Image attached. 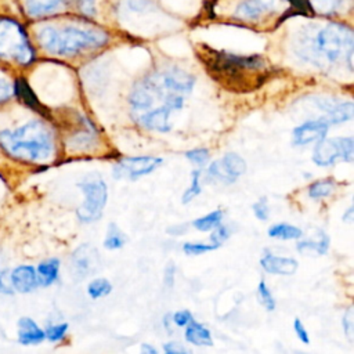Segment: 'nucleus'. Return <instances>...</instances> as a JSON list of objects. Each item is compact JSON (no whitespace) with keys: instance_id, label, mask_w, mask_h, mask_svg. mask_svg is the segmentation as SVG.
<instances>
[{"instance_id":"obj_22","label":"nucleus","mask_w":354,"mask_h":354,"mask_svg":"<svg viewBox=\"0 0 354 354\" xmlns=\"http://www.w3.org/2000/svg\"><path fill=\"white\" fill-rule=\"evenodd\" d=\"M127 238L126 235L120 231V228L115 223H109L106 235L104 239V248L108 250H116L124 246Z\"/></svg>"},{"instance_id":"obj_14","label":"nucleus","mask_w":354,"mask_h":354,"mask_svg":"<svg viewBox=\"0 0 354 354\" xmlns=\"http://www.w3.org/2000/svg\"><path fill=\"white\" fill-rule=\"evenodd\" d=\"M279 0H243L235 10V17L242 21H259L277 10Z\"/></svg>"},{"instance_id":"obj_35","label":"nucleus","mask_w":354,"mask_h":354,"mask_svg":"<svg viewBox=\"0 0 354 354\" xmlns=\"http://www.w3.org/2000/svg\"><path fill=\"white\" fill-rule=\"evenodd\" d=\"M353 308H347V311L344 313L343 318H342V325H343V330L346 333V336L351 340L353 339V332H354V319H353Z\"/></svg>"},{"instance_id":"obj_12","label":"nucleus","mask_w":354,"mask_h":354,"mask_svg":"<svg viewBox=\"0 0 354 354\" xmlns=\"http://www.w3.org/2000/svg\"><path fill=\"white\" fill-rule=\"evenodd\" d=\"M15 339L21 346H39L46 340L44 329L29 315H21L15 324Z\"/></svg>"},{"instance_id":"obj_19","label":"nucleus","mask_w":354,"mask_h":354,"mask_svg":"<svg viewBox=\"0 0 354 354\" xmlns=\"http://www.w3.org/2000/svg\"><path fill=\"white\" fill-rule=\"evenodd\" d=\"M184 336H185L187 342H189L195 346H212L213 344L210 330L206 326H203L202 324L195 322L194 319L185 326Z\"/></svg>"},{"instance_id":"obj_8","label":"nucleus","mask_w":354,"mask_h":354,"mask_svg":"<svg viewBox=\"0 0 354 354\" xmlns=\"http://www.w3.org/2000/svg\"><path fill=\"white\" fill-rule=\"evenodd\" d=\"M160 158L155 156H133V158H123L113 166V177L118 180L127 178L136 180L141 176L149 174L155 171L162 165Z\"/></svg>"},{"instance_id":"obj_27","label":"nucleus","mask_w":354,"mask_h":354,"mask_svg":"<svg viewBox=\"0 0 354 354\" xmlns=\"http://www.w3.org/2000/svg\"><path fill=\"white\" fill-rule=\"evenodd\" d=\"M199 194H201V171L194 170L191 173V185L184 191V194L181 196V202L188 203L194 198H196Z\"/></svg>"},{"instance_id":"obj_28","label":"nucleus","mask_w":354,"mask_h":354,"mask_svg":"<svg viewBox=\"0 0 354 354\" xmlns=\"http://www.w3.org/2000/svg\"><path fill=\"white\" fill-rule=\"evenodd\" d=\"M17 91L19 93V97L30 106V108H33V109H37V112H43L41 111V105H40V102L36 100V97H35V94L29 90V87L26 86V83L25 82H22V80H19L18 83H17Z\"/></svg>"},{"instance_id":"obj_18","label":"nucleus","mask_w":354,"mask_h":354,"mask_svg":"<svg viewBox=\"0 0 354 354\" xmlns=\"http://www.w3.org/2000/svg\"><path fill=\"white\" fill-rule=\"evenodd\" d=\"M318 239H303L297 242V252L304 256H321L329 249V236L324 231H318Z\"/></svg>"},{"instance_id":"obj_16","label":"nucleus","mask_w":354,"mask_h":354,"mask_svg":"<svg viewBox=\"0 0 354 354\" xmlns=\"http://www.w3.org/2000/svg\"><path fill=\"white\" fill-rule=\"evenodd\" d=\"M170 115L171 111L167 108H156L152 111H148L142 115L136 116L134 119L145 129L166 133L170 130Z\"/></svg>"},{"instance_id":"obj_6","label":"nucleus","mask_w":354,"mask_h":354,"mask_svg":"<svg viewBox=\"0 0 354 354\" xmlns=\"http://www.w3.org/2000/svg\"><path fill=\"white\" fill-rule=\"evenodd\" d=\"M83 192V202L76 209V216L82 223H93L98 220L108 199V187L102 178H88L77 184Z\"/></svg>"},{"instance_id":"obj_40","label":"nucleus","mask_w":354,"mask_h":354,"mask_svg":"<svg viewBox=\"0 0 354 354\" xmlns=\"http://www.w3.org/2000/svg\"><path fill=\"white\" fill-rule=\"evenodd\" d=\"M165 354H192L188 348H185L181 343L178 342H169L163 344Z\"/></svg>"},{"instance_id":"obj_41","label":"nucleus","mask_w":354,"mask_h":354,"mask_svg":"<svg viewBox=\"0 0 354 354\" xmlns=\"http://www.w3.org/2000/svg\"><path fill=\"white\" fill-rule=\"evenodd\" d=\"M127 6H129L130 10L138 11V12L147 11L148 8L152 7V4H151L149 0H127Z\"/></svg>"},{"instance_id":"obj_2","label":"nucleus","mask_w":354,"mask_h":354,"mask_svg":"<svg viewBox=\"0 0 354 354\" xmlns=\"http://www.w3.org/2000/svg\"><path fill=\"white\" fill-rule=\"evenodd\" d=\"M293 48L300 59L318 68L332 69L343 65L353 69L354 37L344 25L307 26L297 32Z\"/></svg>"},{"instance_id":"obj_36","label":"nucleus","mask_w":354,"mask_h":354,"mask_svg":"<svg viewBox=\"0 0 354 354\" xmlns=\"http://www.w3.org/2000/svg\"><path fill=\"white\" fill-rule=\"evenodd\" d=\"M253 212H254V216L261 220V221H266L268 218V205H267V199L266 198H260V201H257L256 203H253L252 206Z\"/></svg>"},{"instance_id":"obj_7","label":"nucleus","mask_w":354,"mask_h":354,"mask_svg":"<svg viewBox=\"0 0 354 354\" xmlns=\"http://www.w3.org/2000/svg\"><path fill=\"white\" fill-rule=\"evenodd\" d=\"M354 158V141L351 137H339L333 140L322 138L317 141L313 151V162L317 166H330L337 159L351 162Z\"/></svg>"},{"instance_id":"obj_30","label":"nucleus","mask_w":354,"mask_h":354,"mask_svg":"<svg viewBox=\"0 0 354 354\" xmlns=\"http://www.w3.org/2000/svg\"><path fill=\"white\" fill-rule=\"evenodd\" d=\"M214 249H218L216 245L213 243H196V242H185L183 245V252L185 254H189V256H196V254H202V253H206V252H210V250H214Z\"/></svg>"},{"instance_id":"obj_10","label":"nucleus","mask_w":354,"mask_h":354,"mask_svg":"<svg viewBox=\"0 0 354 354\" xmlns=\"http://www.w3.org/2000/svg\"><path fill=\"white\" fill-rule=\"evenodd\" d=\"M98 264L100 254L97 249L88 243H83L76 248L71 256V272L77 279H83L95 272Z\"/></svg>"},{"instance_id":"obj_23","label":"nucleus","mask_w":354,"mask_h":354,"mask_svg":"<svg viewBox=\"0 0 354 354\" xmlns=\"http://www.w3.org/2000/svg\"><path fill=\"white\" fill-rule=\"evenodd\" d=\"M335 185H336L335 180L329 178V177L317 180L308 187V196L313 199L326 198V196L332 195V192L335 191Z\"/></svg>"},{"instance_id":"obj_44","label":"nucleus","mask_w":354,"mask_h":354,"mask_svg":"<svg viewBox=\"0 0 354 354\" xmlns=\"http://www.w3.org/2000/svg\"><path fill=\"white\" fill-rule=\"evenodd\" d=\"M140 354H158V351L149 343H142L141 348H140Z\"/></svg>"},{"instance_id":"obj_4","label":"nucleus","mask_w":354,"mask_h":354,"mask_svg":"<svg viewBox=\"0 0 354 354\" xmlns=\"http://www.w3.org/2000/svg\"><path fill=\"white\" fill-rule=\"evenodd\" d=\"M0 148L12 160L41 165L54 156L55 144L50 129L44 123L33 120L14 130H1Z\"/></svg>"},{"instance_id":"obj_17","label":"nucleus","mask_w":354,"mask_h":354,"mask_svg":"<svg viewBox=\"0 0 354 354\" xmlns=\"http://www.w3.org/2000/svg\"><path fill=\"white\" fill-rule=\"evenodd\" d=\"M39 288H48L59 279L61 260L57 257H48L41 260L36 267Z\"/></svg>"},{"instance_id":"obj_13","label":"nucleus","mask_w":354,"mask_h":354,"mask_svg":"<svg viewBox=\"0 0 354 354\" xmlns=\"http://www.w3.org/2000/svg\"><path fill=\"white\" fill-rule=\"evenodd\" d=\"M329 124L321 118L315 120H307L293 130V144L295 145H307L310 142H317L325 138Z\"/></svg>"},{"instance_id":"obj_29","label":"nucleus","mask_w":354,"mask_h":354,"mask_svg":"<svg viewBox=\"0 0 354 354\" xmlns=\"http://www.w3.org/2000/svg\"><path fill=\"white\" fill-rule=\"evenodd\" d=\"M257 296H259V300L260 303L263 304V307L268 311H272L275 310V299L274 296L271 295L268 286L266 285V282L261 279L259 282V286H257Z\"/></svg>"},{"instance_id":"obj_37","label":"nucleus","mask_w":354,"mask_h":354,"mask_svg":"<svg viewBox=\"0 0 354 354\" xmlns=\"http://www.w3.org/2000/svg\"><path fill=\"white\" fill-rule=\"evenodd\" d=\"M170 319L177 326H187L194 318H192V314L189 310H181V311H177L173 315H170Z\"/></svg>"},{"instance_id":"obj_9","label":"nucleus","mask_w":354,"mask_h":354,"mask_svg":"<svg viewBox=\"0 0 354 354\" xmlns=\"http://www.w3.org/2000/svg\"><path fill=\"white\" fill-rule=\"evenodd\" d=\"M246 169L248 166L242 156L235 152H228L221 159L210 163L207 167V174L221 183L232 184L238 177L246 173Z\"/></svg>"},{"instance_id":"obj_39","label":"nucleus","mask_w":354,"mask_h":354,"mask_svg":"<svg viewBox=\"0 0 354 354\" xmlns=\"http://www.w3.org/2000/svg\"><path fill=\"white\" fill-rule=\"evenodd\" d=\"M0 295L14 296V292L8 283V271L0 267Z\"/></svg>"},{"instance_id":"obj_43","label":"nucleus","mask_w":354,"mask_h":354,"mask_svg":"<svg viewBox=\"0 0 354 354\" xmlns=\"http://www.w3.org/2000/svg\"><path fill=\"white\" fill-rule=\"evenodd\" d=\"M174 274H176V267L173 263H169L165 268V285L166 286H173L174 282Z\"/></svg>"},{"instance_id":"obj_32","label":"nucleus","mask_w":354,"mask_h":354,"mask_svg":"<svg viewBox=\"0 0 354 354\" xmlns=\"http://www.w3.org/2000/svg\"><path fill=\"white\" fill-rule=\"evenodd\" d=\"M185 158L191 160L196 166H203L209 160V151L205 148H198V149H191L185 152Z\"/></svg>"},{"instance_id":"obj_33","label":"nucleus","mask_w":354,"mask_h":354,"mask_svg":"<svg viewBox=\"0 0 354 354\" xmlns=\"http://www.w3.org/2000/svg\"><path fill=\"white\" fill-rule=\"evenodd\" d=\"M212 231H213V232H212V235H210V241H212V243L216 245L217 248H220V246L228 239V236H230V230H228L227 225L218 224V225L214 227Z\"/></svg>"},{"instance_id":"obj_34","label":"nucleus","mask_w":354,"mask_h":354,"mask_svg":"<svg viewBox=\"0 0 354 354\" xmlns=\"http://www.w3.org/2000/svg\"><path fill=\"white\" fill-rule=\"evenodd\" d=\"M342 0H313V4L321 12H332L342 6Z\"/></svg>"},{"instance_id":"obj_31","label":"nucleus","mask_w":354,"mask_h":354,"mask_svg":"<svg viewBox=\"0 0 354 354\" xmlns=\"http://www.w3.org/2000/svg\"><path fill=\"white\" fill-rule=\"evenodd\" d=\"M59 3H61V0H30V7H32L33 12L43 14V12H48V11L57 8Z\"/></svg>"},{"instance_id":"obj_15","label":"nucleus","mask_w":354,"mask_h":354,"mask_svg":"<svg viewBox=\"0 0 354 354\" xmlns=\"http://www.w3.org/2000/svg\"><path fill=\"white\" fill-rule=\"evenodd\" d=\"M260 266L268 274L275 275H293L299 268L296 259L275 256L270 252L264 253V256L260 259Z\"/></svg>"},{"instance_id":"obj_11","label":"nucleus","mask_w":354,"mask_h":354,"mask_svg":"<svg viewBox=\"0 0 354 354\" xmlns=\"http://www.w3.org/2000/svg\"><path fill=\"white\" fill-rule=\"evenodd\" d=\"M8 283L15 293L29 295L39 288L36 268L32 264H18L8 271Z\"/></svg>"},{"instance_id":"obj_38","label":"nucleus","mask_w":354,"mask_h":354,"mask_svg":"<svg viewBox=\"0 0 354 354\" xmlns=\"http://www.w3.org/2000/svg\"><path fill=\"white\" fill-rule=\"evenodd\" d=\"M293 329H295V333L296 336L299 337V340L304 344H308L310 343V337H308V332L306 329V326L303 325L301 319L300 318H295L293 321Z\"/></svg>"},{"instance_id":"obj_45","label":"nucleus","mask_w":354,"mask_h":354,"mask_svg":"<svg viewBox=\"0 0 354 354\" xmlns=\"http://www.w3.org/2000/svg\"><path fill=\"white\" fill-rule=\"evenodd\" d=\"M353 214H354V209H353V206H350V207L347 209V212L343 214V221H344V223H353V220H354Z\"/></svg>"},{"instance_id":"obj_26","label":"nucleus","mask_w":354,"mask_h":354,"mask_svg":"<svg viewBox=\"0 0 354 354\" xmlns=\"http://www.w3.org/2000/svg\"><path fill=\"white\" fill-rule=\"evenodd\" d=\"M69 325L68 322H55V324H48L44 328V335H46V340L50 343H58L61 342L65 335L68 333Z\"/></svg>"},{"instance_id":"obj_21","label":"nucleus","mask_w":354,"mask_h":354,"mask_svg":"<svg viewBox=\"0 0 354 354\" xmlns=\"http://www.w3.org/2000/svg\"><path fill=\"white\" fill-rule=\"evenodd\" d=\"M270 238H275V239H300L303 236V231L292 224H286V223H279V224H274L268 228L267 231Z\"/></svg>"},{"instance_id":"obj_42","label":"nucleus","mask_w":354,"mask_h":354,"mask_svg":"<svg viewBox=\"0 0 354 354\" xmlns=\"http://www.w3.org/2000/svg\"><path fill=\"white\" fill-rule=\"evenodd\" d=\"M79 8L87 15L95 14V0H79Z\"/></svg>"},{"instance_id":"obj_25","label":"nucleus","mask_w":354,"mask_h":354,"mask_svg":"<svg viewBox=\"0 0 354 354\" xmlns=\"http://www.w3.org/2000/svg\"><path fill=\"white\" fill-rule=\"evenodd\" d=\"M112 292V283L106 278H97L93 279L87 285V293L91 299H100L108 296Z\"/></svg>"},{"instance_id":"obj_24","label":"nucleus","mask_w":354,"mask_h":354,"mask_svg":"<svg viewBox=\"0 0 354 354\" xmlns=\"http://www.w3.org/2000/svg\"><path fill=\"white\" fill-rule=\"evenodd\" d=\"M223 220V212L221 210H213L199 218H195L192 221V225L199 231H212L214 227H217Z\"/></svg>"},{"instance_id":"obj_20","label":"nucleus","mask_w":354,"mask_h":354,"mask_svg":"<svg viewBox=\"0 0 354 354\" xmlns=\"http://www.w3.org/2000/svg\"><path fill=\"white\" fill-rule=\"evenodd\" d=\"M324 109L326 111V116L324 119L328 122V124H337V123L347 122L353 119V115H354V105L350 101L342 102L337 105H329V106H325Z\"/></svg>"},{"instance_id":"obj_1","label":"nucleus","mask_w":354,"mask_h":354,"mask_svg":"<svg viewBox=\"0 0 354 354\" xmlns=\"http://www.w3.org/2000/svg\"><path fill=\"white\" fill-rule=\"evenodd\" d=\"M196 57L207 75L232 93H250L260 88L272 75L271 65L260 55H239L216 50L206 44L196 46Z\"/></svg>"},{"instance_id":"obj_5","label":"nucleus","mask_w":354,"mask_h":354,"mask_svg":"<svg viewBox=\"0 0 354 354\" xmlns=\"http://www.w3.org/2000/svg\"><path fill=\"white\" fill-rule=\"evenodd\" d=\"M106 40V33L95 28H44L40 32V41L43 47L58 55H71L83 50L97 48L104 46Z\"/></svg>"},{"instance_id":"obj_3","label":"nucleus","mask_w":354,"mask_h":354,"mask_svg":"<svg viewBox=\"0 0 354 354\" xmlns=\"http://www.w3.org/2000/svg\"><path fill=\"white\" fill-rule=\"evenodd\" d=\"M194 82L192 75L180 68L159 69L142 76L129 97L131 113L136 118L156 108H167L171 112L180 109Z\"/></svg>"}]
</instances>
